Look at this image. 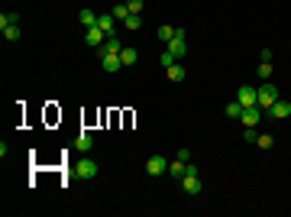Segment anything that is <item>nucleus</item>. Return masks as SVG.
<instances>
[{"mask_svg": "<svg viewBox=\"0 0 291 217\" xmlns=\"http://www.w3.org/2000/svg\"><path fill=\"white\" fill-rule=\"evenodd\" d=\"M239 114H243V104H227V117H233V120H239Z\"/></svg>", "mask_w": 291, "mask_h": 217, "instance_id": "aec40b11", "label": "nucleus"}, {"mask_svg": "<svg viewBox=\"0 0 291 217\" xmlns=\"http://www.w3.org/2000/svg\"><path fill=\"white\" fill-rule=\"evenodd\" d=\"M268 75H272V62H262L259 65V78H268Z\"/></svg>", "mask_w": 291, "mask_h": 217, "instance_id": "cd10ccee", "label": "nucleus"}, {"mask_svg": "<svg viewBox=\"0 0 291 217\" xmlns=\"http://www.w3.org/2000/svg\"><path fill=\"white\" fill-rule=\"evenodd\" d=\"M256 143H259L262 149H272V146H275V140H272L268 133H262V136H256Z\"/></svg>", "mask_w": 291, "mask_h": 217, "instance_id": "4be33fe9", "label": "nucleus"}, {"mask_svg": "<svg viewBox=\"0 0 291 217\" xmlns=\"http://www.w3.org/2000/svg\"><path fill=\"white\" fill-rule=\"evenodd\" d=\"M16 20H20L16 13H0V26H13Z\"/></svg>", "mask_w": 291, "mask_h": 217, "instance_id": "b1692460", "label": "nucleus"}, {"mask_svg": "<svg viewBox=\"0 0 291 217\" xmlns=\"http://www.w3.org/2000/svg\"><path fill=\"white\" fill-rule=\"evenodd\" d=\"M0 32H3V39H10V42H16V39L23 36V30H20V26H0Z\"/></svg>", "mask_w": 291, "mask_h": 217, "instance_id": "dca6fc26", "label": "nucleus"}, {"mask_svg": "<svg viewBox=\"0 0 291 217\" xmlns=\"http://www.w3.org/2000/svg\"><path fill=\"white\" fill-rule=\"evenodd\" d=\"M184 172H188V162H184V159H175V162L169 165V175H172V179H178V182L184 179Z\"/></svg>", "mask_w": 291, "mask_h": 217, "instance_id": "ddd939ff", "label": "nucleus"}, {"mask_svg": "<svg viewBox=\"0 0 291 217\" xmlns=\"http://www.w3.org/2000/svg\"><path fill=\"white\" fill-rule=\"evenodd\" d=\"M120 49H123L120 39H116V36H107V42L100 46V55H104V52H120Z\"/></svg>", "mask_w": 291, "mask_h": 217, "instance_id": "f3484780", "label": "nucleus"}, {"mask_svg": "<svg viewBox=\"0 0 291 217\" xmlns=\"http://www.w3.org/2000/svg\"><path fill=\"white\" fill-rule=\"evenodd\" d=\"M256 94H259V88L243 85V88H239V97H236V101L243 104V107H253V104H256Z\"/></svg>", "mask_w": 291, "mask_h": 217, "instance_id": "0eeeda50", "label": "nucleus"}, {"mask_svg": "<svg viewBox=\"0 0 291 217\" xmlns=\"http://www.w3.org/2000/svg\"><path fill=\"white\" fill-rule=\"evenodd\" d=\"M201 188H204V185H201L198 175H184V179H181V191L184 194H201Z\"/></svg>", "mask_w": 291, "mask_h": 217, "instance_id": "9d476101", "label": "nucleus"}, {"mask_svg": "<svg viewBox=\"0 0 291 217\" xmlns=\"http://www.w3.org/2000/svg\"><path fill=\"white\" fill-rule=\"evenodd\" d=\"M78 20H81V26H85V30H87V26H97V13H94V10H81V13H78Z\"/></svg>", "mask_w": 291, "mask_h": 217, "instance_id": "4468645a", "label": "nucleus"}, {"mask_svg": "<svg viewBox=\"0 0 291 217\" xmlns=\"http://www.w3.org/2000/svg\"><path fill=\"white\" fill-rule=\"evenodd\" d=\"M120 62L123 65H136V49H126V46H123L120 49Z\"/></svg>", "mask_w": 291, "mask_h": 217, "instance_id": "6ab92c4d", "label": "nucleus"}, {"mask_svg": "<svg viewBox=\"0 0 291 217\" xmlns=\"http://www.w3.org/2000/svg\"><path fill=\"white\" fill-rule=\"evenodd\" d=\"M239 120H243V126H259V120H262V107H243V114H239Z\"/></svg>", "mask_w": 291, "mask_h": 217, "instance_id": "39448f33", "label": "nucleus"}, {"mask_svg": "<svg viewBox=\"0 0 291 217\" xmlns=\"http://www.w3.org/2000/svg\"><path fill=\"white\" fill-rule=\"evenodd\" d=\"M146 172H149V175H162V172H169V162H165L162 155H152V159L146 162Z\"/></svg>", "mask_w": 291, "mask_h": 217, "instance_id": "9b49d317", "label": "nucleus"}, {"mask_svg": "<svg viewBox=\"0 0 291 217\" xmlns=\"http://www.w3.org/2000/svg\"><path fill=\"white\" fill-rule=\"evenodd\" d=\"M175 62H178V59L169 52V49H165V52H162V68H169V65H175Z\"/></svg>", "mask_w": 291, "mask_h": 217, "instance_id": "393cba45", "label": "nucleus"}, {"mask_svg": "<svg viewBox=\"0 0 291 217\" xmlns=\"http://www.w3.org/2000/svg\"><path fill=\"white\" fill-rule=\"evenodd\" d=\"M268 114L275 117V120H285V117H291V104H288V101H282V97H278V101L272 104V107H268Z\"/></svg>", "mask_w": 291, "mask_h": 217, "instance_id": "1a4fd4ad", "label": "nucleus"}, {"mask_svg": "<svg viewBox=\"0 0 291 217\" xmlns=\"http://www.w3.org/2000/svg\"><path fill=\"white\" fill-rule=\"evenodd\" d=\"M278 97H282V94H278V88H275V85H262V88H259V94H256V107L268 110L272 104L278 101Z\"/></svg>", "mask_w": 291, "mask_h": 217, "instance_id": "f257e3e1", "label": "nucleus"}, {"mask_svg": "<svg viewBox=\"0 0 291 217\" xmlns=\"http://www.w3.org/2000/svg\"><path fill=\"white\" fill-rule=\"evenodd\" d=\"M97 30H104L107 36H116V16H114V13L97 16Z\"/></svg>", "mask_w": 291, "mask_h": 217, "instance_id": "6e6552de", "label": "nucleus"}, {"mask_svg": "<svg viewBox=\"0 0 291 217\" xmlns=\"http://www.w3.org/2000/svg\"><path fill=\"white\" fill-rule=\"evenodd\" d=\"M175 155H178V159H184V162H191V149H184V146H181V149H178V153H175Z\"/></svg>", "mask_w": 291, "mask_h": 217, "instance_id": "c85d7f7f", "label": "nucleus"}, {"mask_svg": "<svg viewBox=\"0 0 291 217\" xmlns=\"http://www.w3.org/2000/svg\"><path fill=\"white\" fill-rule=\"evenodd\" d=\"M100 65H104V71H110V75H114V71H120V68H123L120 52H104V55H100Z\"/></svg>", "mask_w": 291, "mask_h": 217, "instance_id": "423d86ee", "label": "nucleus"}, {"mask_svg": "<svg viewBox=\"0 0 291 217\" xmlns=\"http://www.w3.org/2000/svg\"><path fill=\"white\" fill-rule=\"evenodd\" d=\"M123 26H126V30H133V32H136L139 26H143V20H139V13H133V16H130V20H126V23H123Z\"/></svg>", "mask_w": 291, "mask_h": 217, "instance_id": "5701e85b", "label": "nucleus"}, {"mask_svg": "<svg viewBox=\"0 0 291 217\" xmlns=\"http://www.w3.org/2000/svg\"><path fill=\"white\" fill-rule=\"evenodd\" d=\"M165 75H169V81H175V85H178V81H184V68H181V65H169V68H165Z\"/></svg>", "mask_w": 291, "mask_h": 217, "instance_id": "2eb2a0df", "label": "nucleus"}, {"mask_svg": "<svg viewBox=\"0 0 291 217\" xmlns=\"http://www.w3.org/2000/svg\"><path fill=\"white\" fill-rule=\"evenodd\" d=\"M143 3H146V0H126V7H130V13H139V10H143Z\"/></svg>", "mask_w": 291, "mask_h": 217, "instance_id": "bb28decb", "label": "nucleus"}, {"mask_svg": "<svg viewBox=\"0 0 291 217\" xmlns=\"http://www.w3.org/2000/svg\"><path fill=\"white\" fill-rule=\"evenodd\" d=\"M97 172H100L97 162H94V159H87V153L75 162V175H78V179H97Z\"/></svg>", "mask_w": 291, "mask_h": 217, "instance_id": "7ed1b4c3", "label": "nucleus"}, {"mask_svg": "<svg viewBox=\"0 0 291 217\" xmlns=\"http://www.w3.org/2000/svg\"><path fill=\"white\" fill-rule=\"evenodd\" d=\"M85 42H87V46H94V49H100L104 42H107V32L97 30V26H87V30H85Z\"/></svg>", "mask_w": 291, "mask_h": 217, "instance_id": "20e7f679", "label": "nucleus"}, {"mask_svg": "<svg viewBox=\"0 0 291 217\" xmlns=\"http://www.w3.org/2000/svg\"><path fill=\"white\" fill-rule=\"evenodd\" d=\"M75 149H78V153H91V149H94V136H91V133H78Z\"/></svg>", "mask_w": 291, "mask_h": 217, "instance_id": "f8f14e48", "label": "nucleus"}, {"mask_svg": "<svg viewBox=\"0 0 291 217\" xmlns=\"http://www.w3.org/2000/svg\"><path fill=\"white\" fill-rule=\"evenodd\" d=\"M172 36H175V26H159V39L162 42H169Z\"/></svg>", "mask_w": 291, "mask_h": 217, "instance_id": "412c9836", "label": "nucleus"}, {"mask_svg": "<svg viewBox=\"0 0 291 217\" xmlns=\"http://www.w3.org/2000/svg\"><path fill=\"white\" fill-rule=\"evenodd\" d=\"M114 16H116V23H126V20H130V7H126V3H116L114 7Z\"/></svg>", "mask_w": 291, "mask_h": 217, "instance_id": "a211bd4d", "label": "nucleus"}, {"mask_svg": "<svg viewBox=\"0 0 291 217\" xmlns=\"http://www.w3.org/2000/svg\"><path fill=\"white\" fill-rule=\"evenodd\" d=\"M256 136H259V133H256V126H246V130H243V140H246V143H256Z\"/></svg>", "mask_w": 291, "mask_h": 217, "instance_id": "a878e982", "label": "nucleus"}, {"mask_svg": "<svg viewBox=\"0 0 291 217\" xmlns=\"http://www.w3.org/2000/svg\"><path fill=\"white\" fill-rule=\"evenodd\" d=\"M169 52L175 55V59H184V55H188V36H184V30H178V26H175V36L169 39Z\"/></svg>", "mask_w": 291, "mask_h": 217, "instance_id": "f03ea898", "label": "nucleus"}]
</instances>
